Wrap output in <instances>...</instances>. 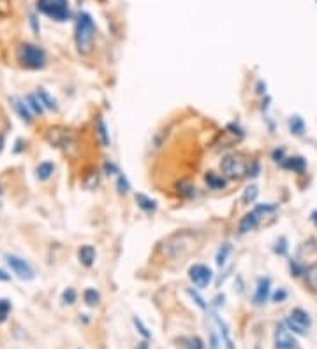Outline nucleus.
Returning <instances> with one entry per match:
<instances>
[{
	"label": "nucleus",
	"instance_id": "obj_6",
	"mask_svg": "<svg viewBox=\"0 0 317 349\" xmlns=\"http://www.w3.org/2000/svg\"><path fill=\"white\" fill-rule=\"evenodd\" d=\"M247 166H249V162L245 161L242 154H229L220 162V171L227 178H242L245 177Z\"/></svg>",
	"mask_w": 317,
	"mask_h": 349
},
{
	"label": "nucleus",
	"instance_id": "obj_23",
	"mask_svg": "<svg viewBox=\"0 0 317 349\" xmlns=\"http://www.w3.org/2000/svg\"><path fill=\"white\" fill-rule=\"evenodd\" d=\"M289 129H291V133L294 134V136H301L303 133H305V122H303V119L299 115H294L289 119Z\"/></svg>",
	"mask_w": 317,
	"mask_h": 349
},
{
	"label": "nucleus",
	"instance_id": "obj_34",
	"mask_svg": "<svg viewBox=\"0 0 317 349\" xmlns=\"http://www.w3.org/2000/svg\"><path fill=\"white\" fill-rule=\"evenodd\" d=\"M76 296H78V295H76L74 289H72V288H67L64 293H62V302L67 303V305H72V303L76 302Z\"/></svg>",
	"mask_w": 317,
	"mask_h": 349
},
{
	"label": "nucleus",
	"instance_id": "obj_1",
	"mask_svg": "<svg viewBox=\"0 0 317 349\" xmlns=\"http://www.w3.org/2000/svg\"><path fill=\"white\" fill-rule=\"evenodd\" d=\"M95 39V23L94 18L87 11H79L76 15L74 25V43L76 50L81 55H88L92 51V44Z\"/></svg>",
	"mask_w": 317,
	"mask_h": 349
},
{
	"label": "nucleus",
	"instance_id": "obj_4",
	"mask_svg": "<svg viewBox=\"0 0 317 349\" xmlns=\"http://www.w3.org/2000/svg\"><path fill=\"white\" fill-rule=\"evenodd\" d=\"M37 11L58 23L71 18L69 0H37Z\"/></svg>",
	"mask_w": 317,
	"mask_h": 349
},
{
	"label": "nucleus",
	"instance_id": "obj_12",
	"mask_svg": "<svg viewBox=\"0 0 317 349\" xmlns=\"http://www.w3.org/2000/svg\"><path fill=\"white\" fill-rule=\"evenodd\" d=\"M270 291H271V281L268 277H261L257 279V286H256V293H254V305H263V303L268 302L270 298Z\"/></svg>",
	"mask_w": 317,
	"mask_h": 349
},
{
	"label": "nucleus",
	"instance_id": "obj_17",
	"mask_svg": "<svg viewBox=\"0 0 317 349\" xmlns=\"http://www.w3.org/2000/svg\"><path fill=\"white\" fill-rule=\"evenodd\" d=\"M205 184L208 185V189H212V191H222V189L226 187L227 182L222 175H217V173H213V171H206Z\"/></svg>",
	"mask_w": 317,
	"mask_h": 349
},
{
	"label": "nucleus",
	"instance_id": "obj_36",
	"mask_svg": "<svg viewBox=\"0 0 317 349\" xmlns=\"http://www.w3.org/2000/svg\"><path fill=\"white\" fill-rule=\"evenodd\" d=\"M271 159H273L275 162H284V159H285V148L284 147L275 148V150L271 152Z\"/></svg>",
	"mask_w": 317,
	"mask_h": 349
},
{
	"label": "nucleus",
	"instance_id": "obj_3",
	"mask_svg": "<svg viewBox=\"0 0 317 349\" xmlns=\"http://www.w3.org/2000/svg\"><path fill=\"white\" fill-rule=\"evenodd\" d=\"M18 62L27 69H43L46 65V51L41 46L30 43H23L18 48Z\"/></svg>",
	"mask_w": 317,
	"mask_h": 349
},
{
	"label": "nucleus",
	"instance_id": "obj_29",
	"mask_svg": "<svg viewBox=\"0 0 317 349\" xmlns=\"http://www.w3.org/2000/svg\"><path fill=\"white\" fill-rule=\"evenodd\" d=\"M305 279H306V282H308V284L312 286L313 289L317 288V265H312V267L306 268Z\"/></svg>",
	"mask_w": 317,
	"mask_h": 349
},
{
	"label": "nucleus",
	"instance_id": "obj_37",
	"mask_svg": "<svg viewBox=\"0 0 317 349\" xmlns=\"http://www.w3.org/2000/svg\"><path fill=\"white\" fill-rule=\"evenodd\" d=\"M187 349H205V344H203V340L199 337H194L189 340Z\"/></svg>",
	"mask_w": 317,
	"mask_h": 349
},
{
	"label": "nucleus",
	"instance_id": "obj_35",
	"mask_svg": "<svg viewBox=\"0 0 317 349\" xmlns=\"http://www.w3.org/2000/svg\"><path fill=\"white\" fill-rule=\"evenodd\" d=\"M275 252H277V254H280V256H284L285 252H287V240H285L284 237L282 238H278L277 242H275Z\"/></svg>",
	"mask_w": 317,
	"mask_h": 349
},
{
	"label": "nucleus",
	"instance_id": "obj_21",
	"mask_svg": "<svg viewBox=\"0 0 317 349\" xmlns=\"http://www.w3.org/2000/svg\"><path fill=\"white\" fill-rule=\"evenodd\" d=\"M177 192H178V196H182V198L191 199L196 196V187L189 180H180L177 184Z\"/></svg>",
	"mask_w": 317,
	"mask_h": 349
},
{
	"label": "nucleus",
	"instance_id": "obj_31",
	"mask_svg": "<svg viewBox=\"0 0 317 349\" xmlns=\"http://www.w3.org/2000/svg\"><path fill=\"white\" fill-rule=\"evenodd\" d=\"M187 295L191 296L192 300H194V302H196V305H198V307H201V309H206V307H208V305H206V302H205V298H203V296L199 295V293L196 291V289H192V288H187Z\"/></svg>",
	"mask_w": 317,
	"mask_h": 349
},
{
	"label": "nucleus",
	"instance_id": "obj_15",
	"mask_svg": "<svg viewBox=\"0 0 317 349\" xmlns=\"http://www.w3.org/2000/svg\"><path fill=\"white\" fill-rule=\"evenodd\" d=\"M134 199H136L137 208H141L144 213H153L155 210H157V201L151 199L150 196L143 194V192H137V194L134 196Z\"/></svg>",
	"mask_w": 317,
	"mask_h": 349
},
{
	"label": "nucleus",
	"instance_id": "obj_28",
	"mask_svg": "<svg viewBox=\"0 0 317 349\" xmlns=\"http://www.w3.org/2000/svg\"><path fill=\"white\" fill-rule=\"evenodd\" d=\"M217 324H219L220 328V338L224 340V344H226L227 349H233V340H231V335H229V328H227V324L224 323V321H220L219 317H215Z\"/></svg>",
	"mask_w": 317,
	"mask_h": 349
},
{
	"label": "nucleus",
	"instance_id": "obj_41",
	"mask_svg": "<svg viewBox=\"0 0 317 349\" xmlns=\"http://www.w3.org/2000/svg\"><path fill=\"white\" fill-rule=\"evenodd\" d=\"M4 143H6L4 136H2V134H0V152H2V148H4Z\"/></svg>",
	"mask_w": 317,
	"mask_h": 349
},
{
	"label": "nucleus",
	"instance_id": "obj_14",
	"mask_svg": "<svg viewBox=\"0 0 317 349\" xmlns=\"http://www.w3.org/2000/svg\"><path fill=\"white\" fill-rule=\"evenodd\" d=\"M9 102H11L13 109H15L16 115H18L20 119L23 120V122H27V124L32 122V111L29 109V106H27V102L23 101V99H20V97H11V99H9Z\"/></svg>",
	"mask_w": 317,
	"mask_h": 349
},
{
	"label": "nucleus",
	"instance_id": "obj_32",
	"mask_svg": "<svg viewBox=\"0 0 317 349\" xmlns=\"http://www.w3.org/2000/svg\"><path fill=\"white\" fill-rule=\"evenodd\" d=\"M102 173H104V175H108V177H113V175H118L120 169H118V166H116L113 161H104V166H102Z\"/></svg>",
	"mask_w": 317,
	"mask_h": 349
},
{
	"label": "nucleus",
	"instance_id": "obj_2",
	"mask_svg": "<svg viewBox=\"0 0 317 349\" xmlns=\"http://www.w3.org/2000/svg\"><path fill=\"white\" fill-rule=\"evenodd\" d=\"M196 245H198V233L178 231V233L166 238V242L163 245V252L166 258L178 259V258H185L189 252L194 251Z\"/></svg>",
	"mask_w": 317,
	"mask_h": 349
},
{
	"label": "nucleus",
	"instance_id": "obj_9",
	"mask_svg": "<svg viewBox=\"0 0 317 349\" xmlns=\"http://www.w3.org/2000/svg\"><path fill=\"white\" fill-rule=\"evenodd\" d=\"M189 279L198 289H205L212 284L213 281V272L208 265L203 263H194L189 268Z\"/></svg>",
	"mask_w": 317,
	"mask_h": 349
},
{
	"label": "nucleus",
	"instance_id": "obj_22",
	"mask_svg": "<svg viewBox=\"0 0 317 349\" xmlns=\"http://www.w3.org/2000/svg\"><path fill=\"white\" fill-rule=\"evenodd\" d=\"M231 244L229 242H226V244H222L219 247V251H217V256H215V263H217V267L219 268H222L224 265H226V261H227V256L231 254Z\"/></svg>",
	"mask_w": 317,
	"mask_h": 349
},
{
	"label": "nucleus",
	"instance_id": "obj_8",
	"mask_svg": "<svg viewBox=\"0 0 317 349\" xmlns=\"http://www.w3.org/2000/svg\"><path fill=\"white\" fill-rule=\"evenodd\" d=\"M310 316L305 312L303 309H292L289 317L285 319V328L292 333H298V335H305L310 328Z\"/></svg>",
	"mask_w": 317,
	"mask_h": 349
},
{
	"label": "nucleus",
	"instance_id": "obj_26",
	"mask_svg": "<svg viewBox=\"0 0 317 349\" xmlns=\"http://www.w3.org/2000/svg\"><path fill=\"white\" fill-rule=\"evenodd\" d=\"M257 196H259V189H257V185H249V187H245V191H243V194H242L243 205H250V203H254L257 199Z\"/></svg>",
	"mask_w": 317,
	"mask_h": 349
},
{
	"label": "nucleus",
	"instance_id": "obj_33",
	"mask_svg": "<svg viewBox=\"0 0 317 349\" xmlns=\"http://www.w3.org/2000/svg\"><path fill=\"white\" fill-rule=\"evenodd\" d=\"M132 323H134V326H136V330L139 331V333L143 335L144 338H150V337H151V333H150V331H148V328L144 326V324H143V321H141L139 317H136V316H134V317H132Z\"/></svg>",
	"mask_w": 317,
	"mask_h": 349
},
{
	"label": "nucleus",
	"instance_id": "obj_16",
	"mask_svg": "<svg viewBox=\"0 0 317 349\" xmlns=\"http://www.w3.org/2000/svg\"><path fill=\"white\" fill-rule=\"evenodd\" d=\"M95 249L92 245H83V247H79L78 251V258H79V263L83 265V267L90 268L92 265L95 263Z\"/></svg>",
	"mask_w": 317,
	"mask_h": 349
},
{
	"label": "nucleus",
	"instance_id": "obj_5",
	"mask_svg": "<svg viewBox=\"0 0 317 349\" xmlns=\"http://www.w3.org/2000/svg\"><path fill=\"white\" fill-rule=\"evenodd\" d=\"M275 210H277V206L275 205H257L256 208L250 210L249 213H245V215L242 217V220H240V224H238V233L247 235V233H250V231H254L257 226H259L261 219H263L266 213L275 212Z\"/></svg>",
	"mask_w": 317,
	"mask_h": 349
},
{
	"label": "nucleus",
	"instance_id": "obj_11",
	"mask_svg": "<svg viewBox=\"0 0 317 349\" xmlns=\"http://www.w3.org/2000/svg\"><path fill=\"white\" fill-rule=\"evenodd\" d=\"M275 349H298L294 335L285 328V324H278L275 330Z\"/></svg>",
	"mask_w": 317,
	"mask_h": 349
},
{
	"label": "nucleus",
	"instance_id": "obj_10",
	"mask_svg": "<svg viewBox=\"0 0 317 349\" xmlns=\"http://www.w3.org/2000/svg\"><path fill=\"white\" fill-rule=\"evenodd\" d=\"M6 263L9 265L13 274H16V277L22 279V281H32V279L36 277V272L30 267V263L25 261L23 258H20V256L8 254L6 256Z\"/></svg>",
	"mask_w": 317,
	"mask_h": 349
},
{
	"label": "nucleus",
	"instance_id": "obj_20",
	"mask_svg": "<svg viewBox=\"0 0 317 349\" xmlns=\"http://www.w3.org/2000/svg\"><path fill=\"white\" fill-rule=\"evenodd\" d=\"M282 166H284L285 169H291V171L301 173L303 169L306 168V161L303 157H289V159H284Z\"/></svg>",
	"mask_w": 317,
	"mask_h": 349
},
{
	"label": "nucleus",
	"instance_id": "obj_42",
	"mask_svg": "<svg viewBox=\"0 0 317 349\" xmlns=\"http://www.w3.org/2000/svg\"><path fill=\"white\" fill-rule=\"evenodd\" d=\"M312 220L317 224V210H313V212H312Z\"/></svg>",
	"mask_w": 317,
	"mask_h": 349
},
{
	"label": "nucleus",
	"instance_id": "obj_25",
	"mask_svg": "<svg viewBox=\"0 0 317 349\" xmlns=\"http://www.w3.org/2000/svg\"><path fill=\"white\" fill-rule=\"evenodd\" d=\"M25 102H27V106H29L30 111H32V115H34V113H36V115H43V113H44V108L41 106V102H39V99L36 97V94L27 95Z\"/></svg>",
	"mask_w": 317,
	"mask_h": 349
},
{
	"label": "nucleus",
	"instance_id": "obj_39",
	"mask_svg": "<svg viewBox=\"0 0 317 349\" xmlns=\"http://www.w3.org/2000/svg\"><path fill=\"white\" fill-rule=\"evenodd\" d=\"M287 298V291H285V289H278V291H275L273 293V300L275 302H284V300Z\"/></svg>",
	"mask_w": 317,
	"mask_h": 349
},
{
	"label": "nucleus",
	"instance_id": "obj_27",
	"mask_svg": "<svg viewBox=\"0 0 317 349\" xmlns=\"http://www.w3.org/2000/svg\"><path fill=\"white\" fill-rule=\"evenodd\" d=\"M116 191H118V194H122V196H125L130 192V184L122 171L116 175Z\"/></svg>",
	"mask_w": 317,
	"mask_h": 349
},
{
	"label": "nucleus",
	"instance_id": "obj_30",
	"mask_svg": "<svg viewBox=\"0 0 317 349\" xmlns=\"http://www.w3.org/2000/svg\"><path fill=\"white\" fill-rule=\"evenodd\" d=\"M9 312H11V302L6 298L0 300V323H4L8 319Z\"/></svg>",
	"mask_w": 317,
	"mask_h": 349
},
{
	"label": "nucleus",
	"instance_id": "obj_13",
	"mask_svg": "<svg viewBox=\"0 0 317 349\" xmlns=\"http://www.w3.org/2000/svg\"><path fill=\"white\" fill-rule=\"evenodd\" d=\"M94 129H95V136H97L101 147L108 148L109 145H111V138H109L108 126H106V122H104V119H102V117H97V119L94 120Z\"/></svg>",
	"mask_w": 317,
	"mask_h": 349
},
{
	"label": "nucleus",
	"instance_id": "obj_40",
	"mask_svg": "<svg viewBox=\"0 0 317 349\" xmlns=\"http://www.w3.org/2000/svg\"><path fill=\"white\" fill-rule=\"evenodd\" d=\"M0 281H4V282L11 281V275H9V274H8V272H4V270H0Z\"/></svg>",
	"mask_w": 317,
	"mask_h": 349
},
{
	"label": "nucleus",
	"instance_id": "obj_18",
	"mask_svg": "<svg viewBox=\"0 0 317 349\" xmlns=\"http://www.w3.org/2000/svg\"><path fill=\"white\" fill-rule=\"evenodd\" d=\"M36 97L39 99V102H41V106H43L44 109H50V111H57L58 109V104H57V101H55L53 97L50 95V92L48 90H44V88H37V92H36Z\"/></svg>",
	"mask_w": 317,
	"mask_h": 349
},
{
	"label": "nucleus",
	"instance_id": "obj_43",
	"mask_svg": "<svg viewBox=\"0 0 317 349\" xmlns=\"http://www.w3.org/2000/svg\"><path fill=\"white\" fill-rule=\"evenodd\" d=\"M0 192H2V187H0Z\"/></svg>",
	"mask_w": 317,
	"mask_h": 349
},
{
	"label": "nucleus",
	"instance_id": "obj_19",
	"mask_svg": "<svg viewBox=\"0 0 317 349\" xmlns=\"http://www.w3.org/2000/svg\"><path fill=\"white\" fill-rule=\"evenodd\" d=\"M53 171H55V164H53V162H51V161H44V162H41V164L36 168V177L39 178L41 182H46L48 178H51Z\"/></svg>",
	"mask_w": 317,
	"mask_h": 349
},
{
	"label": "nucleus",
	"instance_id": "obj_38",
	"mask_svg": "<svg viewBox=\"0 0 317 349\" xmlns=\"http://www.w3.org/2000/svg\"><path fill=\"white\" fill-rule=\"evenodd\" d=\"M99 184V175L97 173H90V175H88V180L85 182V185H87V187H94V185H97Z\"/></svg>",
	"mask_w": 317,
	"mask_h": 349
},
{
	"label": "nucleus",
	"instance_id": "obj_7",
	"mask_svg": "<svg viewBox=\"0 0 317 349\" xmlns=\"http://www.w3.org/2000/svg\"><path fill=\"white\" fill-rule=\"evenodd\" d=\"M44 136H46V141L50 145H53V147H57V148H64L65 152L76 148L74 133L69 129H64V127H50Z\"/></svg>",
	"mask_w": 317,
	"mask_h": 349
},
{
	"label": "nucleus",
	"instance_id": "obj_24",
	"mask_svg": "<svg viewBox=\"0 0 317 349\" xmlns=\"http://www.w3.org/2000/svg\"><path fill=\"white\" fill-rule=\"evenodd\" d=\"M83 300L88 307H95V305H99V302H101V295H99L97 289L88 288V289H85V293H83Z\"/></svg>",
	"mask_w": 317,
	"mask_h": 349
}]
</instances>
